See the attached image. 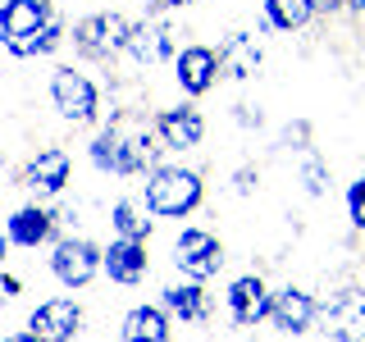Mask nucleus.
Wrapping results in <instances>:
<instances>
[{
    "instance_id": "obj_29",
    "label": "nucleus",
    "mask_w": 365,
    "mask_h": 342,
    "mask_svg": "<svg viewBox=\"0 0 365 342\" xmlns=\"http://www.w3.org/2000/svg\"><path fill=\"white\" fill-rule=\"evenodd\" d=\"M5 342H37L32 333H14V338H5Z\"/></svg>"
},
{
    "instance_id": "obj_30",
    "label": "nucleus",
    "mask_w": 365,
    "mask_h": 342,
    "mask_svg": "<svg viewBox=\"0 0 365 342\" xmlns=\"http://www.w3.org/2000/svg\"><path fill=\"white\" fill-rule=\"evenodd\" d=\"M347 5H351V9H356V14H365V0H347Z\"/></svg>"
},
{
    "instance_id": "obj_22",
    "label": "nucleus",
    "mask_w": 365,
    "mask_h": 342,
    "mask_svg": "<svg viewBox=\"0 0 365 342\" xmlns=\"http://www.w3.org/2000/svg\"><path fill=\"white\" fill-rule=\"evenodd\" d=\"M110 224H114V233H119V237H137V242L151 233V219H146V210H137L133 201H114Z\"/></svg>"
},
{
    "instance_id": "obj_16",
    "label": "nucleus",
    "mask_w": 365,
    "mask_h": 342,
    "mask_svg": "<svg viewBox=\"0 0 365 342\" xmlns=\"http://www.w3.org/2000/svg\"><path fill=\"white\" fill-rule=\"evenodd\" d=\"M68 182V151L60 146H46L28 160V169H23V187L32 192H46V197H55V192H64Z\"/></svg>"
},
{
    "instance_id": "obj_20",
    "label": "nucleus",
    "mask_w": 365,
    "mask_h": 342,
    "mask_svg": "<svg viewBox=\"0 0 365 342\" xmlns=\"http://www.w3.org/2000/svg\"><path fill=\"white\" fill-rule=\"evenodd\" d=\"M315 14V5L311 0H265V19H269V28H283V32H297V28H306Z\"/></svg>"
},
{
    "instance_id": "obj_10",
    "label": "nucleus",
    "mask_w": 365,
    "mask_h": 342,
    "mask_svg": "<svg viewBox=\"0 0 365 342\" xmlns=\"http://www.w3.org/2000/svg\"><path fill=\"white\" fill-rule=\"evenodd\" d=\"M269 324L279 333H306L315 324V296L302 292V288H283V292H269Z\"/></svg>"
},
{
    "instance_id": "obj_28",
    "label": "nucleus",
    "mask_w": 365,
    "mask_h": 342,
    "mask_svg": "<svg viewBox=\"0 0 365 342\" xmlns=\"http://www.w3.org/2000/svg\"><path fill=\"white\" fill-rule=\"evenodd\" d=\"M5 251H9V237L0 233V269H5Z\"/></svg>"
},
{
    "instance_id": "obj_7",
    "label": "nucleus",
    "mask_w": 365,
    "mask_h": 342,
    "mask_svg": "<svg viewBox=\"0 0 365 342\" xmlns=\"http://www.w3.org/2000/svg\"><path fill=\"white\" fill-rule=\"evenodd\" d=\"M78 328H83V306L68 301V296L41 301L37 311L28 315V333L37 338V342H73Z\"/></svg>"
},
{
    "instance_id": "obj_31",
    "label": "nucleus",
    "mask_w": 365,
    "mask_h": 342,
    "mask_svg": "<svg viewBox=\"0 0 365 342\" xmlns=\"http://www.w3.org/2000/svg\"><path fill=\"white\" fill-rule=\"evenodd\" d=\"M160 5H187V0H160Z\"/></svg>"
},
{
    "instance_id": "obj_15",
    "label": "nucleus",
    "mask_w": 365,
    "mask_h": 342,
    "mask_svg": "<svg viewBox=\"0 0 365 342\" xmlns=\"http://www.w3.org/2000/svg\"><path fill=\"white\" fill-rule=\"evenodd\" d=\"M101 269H106L114 283H142L146 269H151V260H146V247L137 242V237H119V242H110L101 251Z\"/></svg>"
},
{
    "instance_id": "obj_23",
    "label": "nucleus",
    "mask_w": 365,
    "mask_h": 342,
    "mask_svg": "<svg viewBox=\"0 0 365 342\" xmlns=\"http://www.w3.org/2000/svg\"><path fill=\"white\" fill-rule=\"evenodd\" d=\"M347 214H351V224L365 233V174L351 182V192H347Z\"/></svg>"
},
{
    "instance_id": "obj_11",
    "label": "nucleus",
    "mask_w": 365,
    "mask_h": 342,
    "mask_svg": "<svg viewBox=\"0 0 365 342\" xmlns=\"http://www.w3.org/2000/svg\"><path fill=\"white\" fill-rule=\"evenodd\" d=\"M174 78L187 96H205L220 78V64H215V51L210 46H182L174 55Z\"/></svg>"
},
{
    "instance_id": "obj_12",
    "label": "nucleus",
    "mask_w": 365,
    "mask_h": 342,
    "mask_svg": "<svg viewBox=\"0 0 365 342\" xmlns=\"http://www.w3.org/2000/svg\"><path fill=\"white\" fill-rule=\"evenodd\" d=\"M123 51L133 55L137 64H160L169 60L174 51V28L169 23H155V19H142V23H128V46Z\"/></svg>"
},
{
    "instance_id": "obj_19",
    "label": "nucleus",
    "mask_w": 365,
    "mask_h": 342,
    "mask_svg": "<svg viewBox=\"0 0 365 342\" xmlns=\"http://www.w3.org/2000/svg\"><path fill=\"white\" fill-rule=\"evenodd\" d=\"M165 315L182 319V324H197V319L210 315V301H205L201 283H174V288H165Z\"/></svg>"
},
{
    "instance_id": "obj_24",
    "label": "nucleus",
    "mask_w": 365,
    "mask_h": 342,
    "mask_svg": "<svg viewBox=\"0 0 365 342\" xmlns=\"http://www.w3.org/2000/svg\"><path fill=\"white\" fill-rule=\"evenodd\" d=\"M306 192H311V197L324 192V169H319L315 160H306Z\"/></svg>"
},
{
    "instance_id": "obj_25",
    "label": "nucleus",
    "mask_w": 365,
    "mask_h": 342,
    "mask_svg": "<svg viewBox=\"0 0 365 342\" xmlns=\"http://www.w3.org/2000/svg\"><path fill=\"white\" fill-rule=\"evenodd\" d=\"M19 288L23 283L14 279V274H0V296H19Z\"/></svg>"
},
{
    "instance_id": "obj_26",
    "label": "nucleus",
    "mask_w": 365,
    "mask_h": 342,
    "mask_svg": "<svg viewBox=\"0 0 365 342\" xmlns=\"http://www.w3.org/2000/svg\"><path fill=\"white\" fill-rule=\"evenodd\" d=\"M311 5H315V9H324V14H334V9H342L347 0H311Z\"/></svg>"
},
{
    "instance_id": "obj_32",
    "label": "nucleus",
    "mask_w": 365,
    "mask_h": 342,
    "mask_svg": "<svg viewBox=\"0 0 365 342\" xmlns=\"http://www.w3.org/2000/svg\"><path fill=\"white\" fill-rule=\"evenodd\" d=\"M0 174H5V155H0Z\"/></svg>"
},
{
    "instance_id": "obj_9",
    "label": "nucleus",
    "mask_w": 365,
    "mask_h": 342,
    "mask_svg": "<svg viewBox=\"0 0 365 342\" xmlns=\"http://www.w3.org/2000/svg\"><path fill=\"white\" fill-rule=\"evenodd\" d=\"M155 133L165 142V151H192L205 137V119H201L197 105H174V110L155 114Z\"/></svg>"
},
{
    "instance_id": "obj_8",
    "label": "nucleus",
    "mask_w": 365,
    "mask_h": 342,
    "mask_svg": "<svg viewBox=\"0 0 365 342\" xmlns=\"http://www.w3.org/2000/svg\"><path fill=\"white\" fill-rule=\"evenodd\" d=\"M51 100L68 123H91L96 119V87H91L83 73H73V68H55Z\"/></svg>"
},
{
    "instance_id": "obj_13",
    "label": "nucleus",
    "mask_w": 365,
    "mask_h": 342,
    "mask_svg": "<svg viewBox=\"0 0 365 342\" xmlns=\"http://www.w3.org/2000/svg\"><path fill=\"white\" fill-rule=\"evenodd\" d=\"M51 233H55V214L46 205H19L5 219L9 247H23V251H37L41 242H51Z\"/></svg>"
},
{
    "instance_id": "obj_21",
    "label": "nucleus",
    "mask_w": 365,
    "mask_h": 342,
    "mask_svg": "<svg viewBox=\"0 0 365 342\" xmlns=\"http://www.w3.org/2000/svg\"><path fill=\"white\" fill-rule=\"evenodd\" d=\"M91 165L101 169V174H119L123 178V155H119V137H114V128L106 123V128L96 133V142H91Z\"/></svg>"
},
{
    "instance_id": "obj_6",
    "label": "nucleus",
    "mask_w": 365,
    "mask_h": 342,
    "mask_svg": "<svg viewBox=\"0 0 365 342\" xmlns=\"http://www.w3.org/2000/svg\"><path fill=\"white\" fill-rule=\"evenodd\" d=\"M51 274L64 288H87L101 274V247L87 242V237H60L51 251Z\"/></svg>"
},
{
    "instance_id": "obj_14",
    "label": "nucleus",
    "mask_w": 365,
    "mask_h": 342,
    "mask_svg": "<svg viewBox=\"0 0 365 342\" xmlns=\"http://www.w3.org/2000/svg\"><path fill=\"white\" fill-rule=\"evenodd\" d=\"M228 315H233L242 328L260 324V319L269 315V288H265L260 274H242V279H233V288H228Z\"/></svg>"
},
{
    "instance_id": "obj_2",
    "label": "nucleus",
    "mask_w": 365,
    "mask_h": 342,
    "mask_svg": "<svg viewBox=\"0 0 365 342\" xmlns=\"http://www.w3.org/2000/svg\"><path fill=\"white\" fill-rule=\"evenodd\" d=\"M146 192V210L165 214V219H182L201 205V174L182 165H155L142 182Z\"/></svg>"
},
{
    "instance_id": "obj_5",
    "label": "nucleus",
    "mask_w": 365,
    "mask_h": 342,
    "mask_svg": "<svg viewBox=\"0 0 365 342\" xmlns=\"http://www.w3.org/2000/svg\"><path fill=\"white\" fill-rule=\"evenodd\" d=\"M174 265L187 274L192 283H205L224 269V247L220 237H210L205 228H182L174 242Z\"/></svg>"
},
{
    "instance_id": "obj_3",
    "label": "nucleus",
    "mask_w": 365,
    "mask_h": 342,
    "mask_svg": "<svg viewBox=\"0 0 365 342\" xmlns=\"http://www.w3.org/2000/svg\"><path fill=\"white\" fill-rule=\"evenodd\" d=\"M128 46V19L123 14H87L73 23V51L83 60H110Z\"/></svg>"
},
{
    "instance_id": "obj_18",
    "label": "nucleus",
    "mask_w": 365,
    "mask_h": 342,
    "mask_svg": "<svg viewBox=\"0 0 365 342\" xmlns=\"http://www.w3.org/2000/svg\"><path fill=\"white\" fill-rule=\"evenodd\" d=\"M123 342H169L165 306H133L123 315Z\"/></svg>"
},
{
    "instance_id": "obj_17",
    "label": "nucleus",
    "mask_w": 365,
    "mask_h": 342,
    "mask_svg": "<svg viewBox=\"0 0 365 342\" xmlns=\"http://www.w3.org/2000/svg\"><path fill=\"white\" fill-rule=\"evenodd\" d=\"M215 64L228 78H251L260 68V41L251 32H228L220 41V51H215Z\"/></svg>"
},
{
    "instance_id": "obj_4",
    "label": "nucleus",
    "mask_w": 365,
    "mask_h": 342,
    "mask_svg": "<svg viewBox=\"0 0 365 342\" xmlns=\"http://www.w3.org/2000/svg\"><path fill=\"white\" fill-rule=\"evenodd\" d=\"M315 319L324 324V338L334 342H365V292L342 288L324 306H315Z\"/></svg>"
},
{
    "instance_id": "obj_1",
    "label": "nucleus",
    "mask_w": 365,
    "mask_h": 342,
    "mask_svg": "<svg viewBox=\"0 0 365 342\" xmlns=\"http://www.w3.org/2000/svg\"><path fill=\"white\" fill-rule=\"evenodd\" d=\"M64 41V28L55 19L51 0H5L0 5V46L19 60L51 55Z\"/></svg>"
},
{
    "instance_id": "obj_27",
    "label": "nucleus",
    "mask_w": 365,
    "mask_h": 342,
    "mask_svg": "<svg viewBox=\"0 0 365 342\" xmlns=\"http://www.w3.org/2000/svg\"><path fill=\"white\" fill-rule=\"evenodd\" d=\"M251 178H256V174H251V169H242V174H237V192H251Z\"/></svg>"
}]
</instances>
